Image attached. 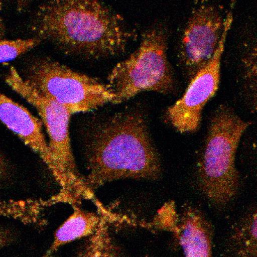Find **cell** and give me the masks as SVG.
Returning <instances> with one entry per match:
<instances>
[{
  "instance_id": "3",
  "label": "cell",
  "mask_w": 257,
  "mask_h": 257,
  "mask_svg": "<svg viewBox=\"0 0 257 257\" xmlns=\"http://www.w3.org/2000/svg\"><path fill=\"white\" fill-rule=\"evenodd\" d=\"M250 125L224 105L211 119L197 165V182L202 194L218 207L229 205L239 192L240 176L236 158L241 139Z\"/></svg>"
},
{
  "instance_id": "2",
  "label": "cell",
  "mask_w": 257,
  "mask_h": 257,
  "mask_svg": "<svg viewBox=\"0 0 257 257\" xmlns=\"http://www.w3.org/2000/svg\"><path fill=\"white\" fill-rule=\"evenodd\" d=\"M162 162L144 116L138 112L112 116L101 125L91 140L87 174L82 182L93 192L114 181H157Z\"/></svg>"
},
{
  "instance_id": "17",
  "label": "cell",
  "mask_w": 257,
  "mask_h": 257,
  "mask_svg": "<svg viewBox=\"0 0 257 257\" xmlns=\"http://www.w3.org/2000/svg\"><path fill=\"white\" fill-rule=\"evenodd\" d=\"M6 28L5 25L4 20L0 16V40H4V37L6 36Z\"/></svg>"
},
{
  "instance_id": "11",
  "label": "cell",
  "mask_w": 257,
  "mask_h": 257,
  "mask_svg": "<svg viewBox=\"0 0 257 257\" xmlns=\"http://www.w3.org/2000/svg\"><path fill=\"white\" fill-rule=\"evenodd\" d=\"M104 220L97 213L74 206L72 213L56 229L52 244L44 257H52L64 245L91 237Z\"/></svg>"
},
{
  "instance_id": "8",
  "label": "cell",
  "mask_w": 257,
  "mask_h": 257,
  "mask_svg": "<svg viewBox=\"0 0 257 257\" xmlns=\"http://www.w3.org/2000/svg\"><path fill=\"white\" fill-rule=\"evenodd\" d=\"M219 7L203 2L193 9L183 30L178 58L189 80L212 59L227 22Z\"/></svg>"
},
{
  "instance_id": "4",
  "label": "cell",
  "mask_w": 257,
  "mask_h": 257,
  "mask_svg": "<svg viewBox=\"0 0 257 257\" xmlns=\"http://www.w3.org/2000/svg\"><path fill=\"white\" fill-rule=\"evenodd\" d=\"M167 48L168 36L164 27L154 26L144 32L137 49L117 64L107 78L113 104L144 91L168 94L173 91L175 80Z\"/></svg>"
},
{
  "instance_id": "6",
  "label": "cell",
  "mask_w": 257,
  "mask_h": 257,
  "mask_svg": "<svg viewBox=\"0 0 257 257\" xmlns=\"http://www.w3.org/2000/svg\"><path fill=\"white\" fill-rule=\"evenodd\" d=\"M24 79L41 95L72 114L93 111L114 102V96L107 85L52 59L34 63Z\"/></svg>"
},
{
  "instance_id": "10",
  "label": "cell",
  "mask_w": 257,
  "mask_h": 257,
  "mask_svg": "<svg viewBox=\"0 0 257 257\" xmlns=\"http://www.w3.org/2000/svg\"><path fill=\"white\" fill-rule=\"evenodd\" d=\"M0 122L38 154L54 174L51 156L41 120L24 106L0 93Z\"/></svg>"
},
{
  "instance_id": "14",
  "label": "cell",
  "mask_w": 257,
  "mask_h": 257,
  "mask_svg": "<svg viewBox=\"0 0 257 257\" xmlns=\"http://www.w3.org/2000/svg\"><path fill=\"white\" fill-rule=\"evenodd\" d=\"M40 41L36 38L27 40H0V63L22 56L35 47Z\"/></svg>"
},
{
  "instance_id": "9",
  "label": "cell",
  "mask_w": 257,
  "mask_h": 257,
  "mask_svg": "<svg viewBox=\"0 0 257 257\" xmlns=\"http://www.w3.org/2000/svg\"><path fill=\"white\" fill-rule=\"evenodd\" d=\"M156 228L171 233L180 245L185 257H213L214 229L205 213L192 204L177 210L167 203L154 218Z\"/></svg>"
},
{
  "instance_id": "16",
  "label": "cell",
  "mask_w": 257,
  "mask_h": 257,
  "mask_svg": "<svg viewBox=\"0 0 257 257\" xmlns=\"http://www.w3.org/2000/svg\"><path fill=\"white\" fill-rule=\"evenodd\" d=\"M9 165L3 153L0 150V180H4L8 176Z\"/></svg>"
},
{
  "instance_id": "5",
  "label": "cell",
  "mask_w": 257,
  "mask_h": 257,
  "mask_svg": "<svg viewBox=\"0 0 257 257\" xmlns=\"http://www.w3.org/2000/svg\"><path fill=\"white\" fill-rule=\"evenodd\" d=\"M9 87L33 105L41 117L48 136L54 176L64 191L75 194L86 191L80 180L73 155L70 133V112L61 105L41 95L27 83L15 68L6 77Z\"/></svg>"
},
{
  "instance_id": "7",
  "label": "cell",
  "mask_w": 257,
  "mask_h": 257,
  "mask_svg": "<svg viewBox=\"0 0 257 257\" xmlns=\"http://www.w3.org/2000/svg\"><path fill=\"white\" fill-rule=\"evenodd\" d=\"M233 21V14L230 10L227 14L226 27L216 52L208 63L189 80L180 99L169 107L165 112L167 120L179 132L190 133L199 130L204 107L219 89L222 55Z\"/></svg>"
},
{
  "instance_id": "13",
  "label": "cell",
  "mask_w": 257,
  "mask_h": 257,
  "mask_svg": "<svg viewBox=\"0 0 257 257\" xmlns=\"http://www.w3.org/2000/svg\"><path fill=\"white\" fill-rule=\"evenodd\" d=\"M77 257H123L105 220L97 231L88 238Z\"/></svg>"
},
{
  "instance_id": "1",
  "label": "cell",
  "mask_w": 257,
  "mask_h": 257,
  "mask_svg": "<svg viewBox=\"0 0 257 257\" xmlns=\"http://www.w3.org/2000/svg\"><path fill=\"white\" fill-rule=\"evenodd\" d=\"M32 29L38 40L91 59L124 52L133 32L122 17L102 2L57 0L41 5Z\"/></svg>"
},
{
  "instance_id": "12",
  "label": "cell",
  "mask_w": 257,
  "mask_h": 257,
  "mask_svg": "<svg viewBox=\"0 0 257 257\" xmlns=\"http://www.w3.org/2000/svg\"><path fill=\"white\" fill-rule=\"evenodd\" d=\"M257 210L251 208L231 229L229 244L235 257H257Z\"/></svg>"
},
{
  "instance_id": "15",
  "label": "cell",
  "mask_w": 257,
  "mask_h": 257,
  "mask_svg": "<svg viewBox=\"0 0 257 257\" xmlns=\"http://www.w3.org/2000/svg\"><path fill=\"white\" fill-rule=\"evenodd\" d=\"M13 240V233L10 229L0 228V249L8 246Z\"/></svg>"
}]
</instances>
